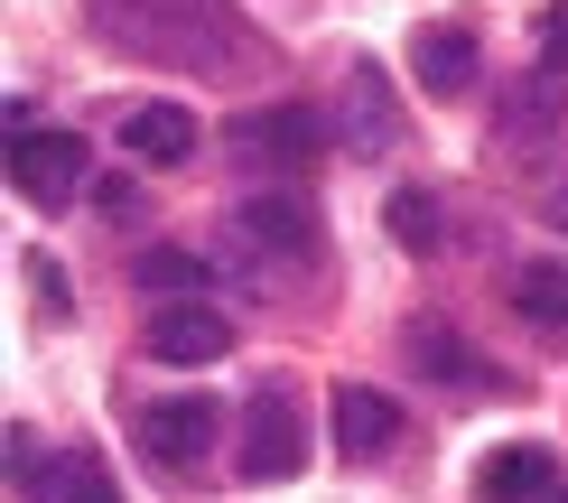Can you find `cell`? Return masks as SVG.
Wrapping results in <instances>:
<instances>
[{"label": "cell", "instance_id": "cell-4", "mask_svg": "<svg viewBox=\"0 0 568 503\" xmlns=\"http://www.w3.org/2000/svg\"><path fill=\"white\" fill-rule=\"evenodd\" d=\"M215 429H224V411L205 392H178V401H150V411H140V457H150L159 475H196L205 457H215Z\"/></svg>", "mask_w": 568, "mask_h": 503}, {"label": "cell", "instance_id": "cell-2", "mask_svg": "<svg viewBox=\"0 0 568 503\" xmlns=\"http://www.w3.org/2000/svg\"><path fill=\"white\" fill-rule=\"evenodd\" d=\"M307 447H317L307 401H298L280 373L252 382V401H243V485H290V475L307 466Z\"/></svg>", "mask_w": 568, "mask_h": 503}, {"label": "cell", "instance_id": "cell-9", "mask_svg": "<svg viewBox=\"0 0 568 503\" xmlns=\"http://www.w3.org/2000/svg\"><path fill=\"white\" fill-rule=\"evenodd\" d=\"M400 354H410V373L438 382V392H504V373H485L476 345H466L447 318H410V326H400Z\"/></svg>", "mask_w": 568, "mask_h": 503}, {"label": "cell", "instance_id": "cell-7", "mask_svg": "<svg viewBox=\"0 0 568 503\" xmlns=\"http://www.w3.org/2000/svg\"><path fill=\"white\" fill-rule=\"evenodd\" d=\"M140 354L169 364V373H205V364H224V354H233V318H224V308H205V299H169L150 318V335H140Z\"/></svg>", "mask_w": 568, "mask_h": 503}, {"label": "cell", "instance_id": "cell-13", "mask_svg": "<svg viewBox=\"0 0 568 503\" xmlns=\"http://www.w3.org/2000/svg\"><path fill=\"white\" fill-rule=\"evenodd\" d=\"M326 420H336V447H345V457H392V439H400V411L373 392V382H345Z\"/></svg>", "mask_w": 568, "mask_h": 503}, {"label": "cell", "instance_id": "cell-6", "mask_svg": "<svg viewBox=\"0 0 568 503\" xmlns=\"http://www.w3.org/2000/svg\"><path fill=\"white\" fill-rule=\"evenodd\" d=\"M326 112L307 103H271V112H243L233 122V150H243V168H280V178H298L307 159H326Z\"/></svg>", "mask_w": 568, "mask_h": 503}, {"label": "cell", "instance_id": "cell-21", "mask_svg": "<svg viewBox=\"0 0 568 503\" xmlns=\"http://www.w3.org/2000/svg\"><path fill=\"white\" fill-rule=\"evenodd\" d=\"M531 38H540V66H559V57H568V0H559V10H540V19H531Z\"/></svg>", "mask_w": 568, "mask_h": 503}, {"label": "cell", "instance_id": "cell-17", "mask_svg": "<svg viewBox=\"0 0 568 503\" xmlns=\"http://www.w3.org/2000/svg\"><path fill=\"white\" fill-rule=\"evenodd\" d=\"M131 280H140L150 299H196L205 261H196V252H178V243H159V252H140V261H131Z\"/></svg>", "mask_w": 568, "mask_h": 503}, {"label": "cell", "instance_id": "cell-1", "mask_svg": "<svg viewBox=\"0 0 568 503\" xmlns=\"http://www.w3.org/2000/svg\"><path fill=\"white\" fill-rule=\"evenodd\" d=\"M93 29L140 66H196V76H233L243 57H262V38L243 29L233 0H84Z\"/></svg>", "mask_w": 568, "mask_h": 503}, {"label": "cell", "instance_id": "cell-14", "mask_svg": "<svg viewBox=\"0 0 568 503\" xmlns=\"http://www.w3.org/2000/svg\"><path fill=\"white\" fill-rule=\"evenodd\" d=\"M29 503H122V485H112L103 447H57V457L38 466V485H29Z\"/></svg>", "mask_w": 568, "mask_h": 503}, {"label": "cell", "instance_id": "cell-3", "mask_svg": "<svg viewBox=\"0 0 568 503\" xmlns=\"http://www.w3.org/2000/svg\"><path fill=\"white\" fill-rule=\"evenodd\" d=\"M10 187H19V205L65 214L75 187H84V140L75 131H38L29 103H10Z\"/></svg>", "mask_w": 568, "mask_h": 503}, {"label": "cell", "instance_id": "cell-5", "mask_svg": "<svg viewBox=\"0 0 568 503\" xmlns=\"http://www.w3.org/2000/svg\"><path fill=\"white\" fill-rule=\"evenodd\" d=\"M233 243L243 252H271V261H317L326 252V224L298 187H262V197L233 205Z\"/></svg>", "mask_w": 568, "mask_h": 503}, {"label": "cell", "instance_id": "cell-8", "mask_svg": "<svg viewBox=\"0 0 568 503\" xmlns=\"http://www.w3.org/2000/svg\"><path fill=\"white\" fill-rule=\"evenodd\" d=\"M326 122L345 131V150H354V159H383V150H392V131H400L392 76H383L373 57H354V66H345V84H336V112H326Z\"/></svg>", "mask_w": 568, "mask_h": 503}, {"label": "cell", "instance_id": "cell-10", "mask_svg": "<svg viewBox=\"0 0 568 503\" xmlns=\"http://www.w3.org/2000/svg\"><path fill=\"white\" fill-rule=\"evenodd\" d=\"M410 76H419V93L429 103H466V93L485 84V47H476V29H419V47H410Z\"/></svg>", "mask_w": 568, "mask_h": 503}, {"label": "cell", "instance_id": "cell-22", "mask_svg": "<svg viewBox=\"0 0 568 503\" xmlns=\"http://www.w3.org/2000/svg\"><path fill=\"white\" fill-rule=\"evenodd\" d=\"M550 503H568V485H559V494H550Z\"/></svg>", "mask_w": 568, "mask_h": 503}, {"label": "cell", "instance_id": "cell-15", "mask_svg": "<svg viewBox=\"0 0 568 503\" xmlns=\"http://www.w3.org/2000/svg\"><path fill=\"white\" fill-rule=\"evenodd\" d=\"M513 318L540 335H568V261H523L513 271Z\"/></svg>", "mask_w": 568, "mask_h": 503}, {"label": "cell", "instance_id": "cell-19", "mask_svg": "<svg viewBox=\"0 0 568 503\" xmlns=\"http://www.w3.org/2000/svg\"><path fill=\"white\" fill-rule=\"evenodd\" d=\"M19 271L38 280V299H47V318H65V308H75V299H65V271H57V261H47V252H29V261H19Z\"/></svg>", "mask_w": 568, "mask_h": 503}, {"label": "cell", "instance_id": "cell-18", "mask_svg": "<svg viewBox=\"0 0 568 503\" xmlns=\"http://www.w3.org/2000/svg\"><path fill=\"white\" fill-rule=\"evenodd\" d=\"M38 466H47V457H38L29 420H10V494H19V503H29V485H38Z\"/></svg>", "mask_w": 568, "mask_h": 503}, {"label": "cell", "instance_id": "cell-16", "mask_svg": "<svg viewBox=\"0 0 568 503\" xmlns=\"http://www.w3.org/2000/svg\"><path fill=\"white\" fill-rule=\"evenodd\" d=\"M383 224H392V243H400V252H438V243H447L429 187H400V197H383Z\"/></svg>", "mask_w": 568, "mask_h": 503}, {"label": "cell", "instance_id": "cell-12", "mask_svg": "<svg viewBox=\"0 0 568 503\" xmlns=\"http://www.w3.org/2000/svg\"><path fill=\"white\" fill-rule=\"evenodd\" d=\"M550 494H559L550 447H494L476 466V503H550Z\"/></svg>", "mask_w": 568, "mask_h": 503}, {"label": "cell", "instance_id": "cell-20", "mask_svg": "<svg viewBox=\"0 0 568 503\" xmlns=\"http://www.w3.org/2000/svg\"><path fill=\"white\" fill-rule=\"evenodd\" d=\"M93 214H103V224H131V214H140V187H131V178H103V187H93Z\"/></svg>", "mask_w": 568, "mask_h": 503}, {"label": "cell", "instance_id": "cell-11", "mask_svg": "<svg viewBox=\"0 0 568 503\" xmlns=\"http://www.w3.org/2000/svg\"><path fill=\"white\" fill-rule=\"evenodd\" d=\"M122 150L140 168H186V159H196V112H186V103H140L122 122Z\"/></svg>", "mask_w": 568, "mask_h": 503}]
</instances>
